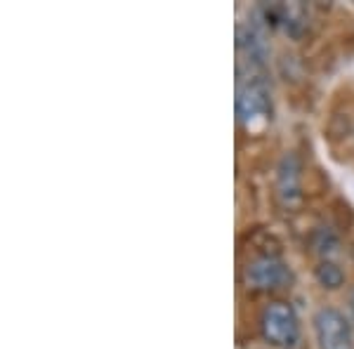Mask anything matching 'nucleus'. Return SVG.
<instances>
[{
	"mask_svg": "<svg viewBox=\"0 0 354 349\" xmlns=\"http://www.w3.org/2000/svg\"><path fill=\"white\" fill-rule=\"evenodd\" d=\"M236 116L239 123L245 128H255L270 121L272 116V102L267 85L260 78V73H255L253 68L248 71V76L239 73V85H236Z\"/></svg>",
	"mask_w": 354,
	"mask_h": 349,
	"instance_id": "obj_1",
	"label": "nucleus"
},
{
	"mask_svg": "<svg viewBox=\"0 0 354 349\" xmlns=\"http://www.w3.org/2000/svg\"><path fill=\"white\" fill-rule=\"evenodd\" d=\"M260 333L274 347H293L300 337V323L288 302H272L260 314Z\"/></svg>",
	"mask_w": 354,
	"mask_h": 349,
	"instance_id": "obj_2",
	"label": "nucleus"
},
{
	"mask_svg": "<svg viewBox=\"0 0 354 349\" xmlns=\"http://www.w3.org/2000/svg\"><path fill=\"white\" fill-rule=\"evenodd\" d=\"M319 349H354L352 323L340 309L322 307L312 319Z\"/></svg>",
	"mask_w": 354,
	"mask_h": 349,
	"instance_id": "obj_3",
	"label": "nucleus"
},
{
	"mask_svg": "<svg viewBox=\"0 0 354 349\" xmlns=\"http://www.w3.org/2000/svg\"><path fill=\"white\" fill-rule=\"evenodd\" d=\"M243 281L250 290L267 293V290H279L290 281V269L286 262L277 255H258L243 267Z\"/></svg>",
	"mask_w": 354,
	"mask_h": 349,
	"instance_id": "obj_4",
	"label": "nucleus"
},
{
	"mask_svg": "<svg viewBox=\"0 0 354 349\" xmlns=\"http://www.w3.org/2000/svg\"><path fill=\"white\" fill-rule=\"evenodd\" d=\"M302 165L293 151L283 153L277 165V201L286 213L302 205Z\"/></svg>",
	"mask_w": 354,
	"mask_h": 349,
	"instance_id": "obj_5",
	"label": "nucleus"
},
{
	"mask_svg": "<svg viewBox=\"0 0 354 349\" xmlns=\"http://www.w3.org/2000/svg\"><path fill=\"white\" fill-rule=\"evenodd\" d=\"M314 276H317V281L322 283L324 288H328V290H335V288H340V285L345 283V274H342V269L335 265V262H330V260H324L322 265L317 267Z\"/></svg>",
	"mask_w": 354,
	"mask_h": 349,
	"instance_id": "obj_6",
	"label": "nucleus"
},
{
	"mask_svg": "<svg viewBox=\"0 0 354 349\" xmlns=\"http://www.w3.org/2000/svg\"><path fill=\"white\" fill-rule=\"evenodd\" d=\"M314 250L322 253L328 260L330 255L338 253V238L330 232H326V229H322V232H317V236H314Z\"/></svg>",
	"mask_w": 354,
	"mask_h": 349,
	"instance_id": "obj_7",
	"label": "nucleus"
},
{
	"mask_svg": "<svg viewBox=\"0 0 354 349\" xmlns=\"http://www.w3.org/2000/svg\"><path fill=\"white\" fill-rule=\"evenodd\" d=\"M347 312H350V317L354 321V288L350 290V297H347Z\"/></svg>",
	"mask_w": 354,
	"mask_h": 349,
	"instance_id": "obj_8",
	"label": "nucleus"
}]
</instances>
